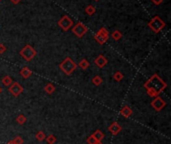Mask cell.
Returning <instances> with one entry per match:
<instances>
[{
    "instance_id": "1",
    "label": "cell",
    "mask_w": 171,
    "mask_h": 144,
    "mask_svg": "<svg viewBox=\"0 0 171 144\" xmlns=\"http://www.w3.org/2000/svg\"><path fill=\"white\" fill-rule=\"evenodd\" d=\"M144 87L147 91V94L155 98L159 96L160 93L167 87V83L163 81L157 74H153L146 82L144 83Z\"/></svg>"
},
{
    "instance_id": "2",
    "label": "cell",
    "mask_w": 171,
    "mask_h": 144,
    "mask_svg": "<svg viewBox=\"0 0 171 144\" xmlns=\"http://www.w3.org/2000/svg\"><path fill=\"white\" fill-rule=\"evenodd\" d=\"M60 69L65 73L66 75H70L73 73V71H75V69L77 68V64L72 60L70 57H66L64 60L60 63Z\"/></svg>"
},
{
    "instance_id": "3",
    "label": "cell",
    "mask_w": 171,
    "mask_h": 144,
    "mask_svg": "<svg viewBox=\"0 0 171 144\" xmlns=\"http://www.w3.org/2000/svg\"><path fill=\"white\" fill-rule=\"evenodd\" d=\"M148 26H149V28H150L152 31H154L155 33H158V32H160L162 29L165 27V22L160 17L155 16V17H153L148 22Z\"/></svg>"
},
{
    "instance_id": "4",
    "label": "cell",
    "mask_w": 171,
    "mask_h": 144,
    "mask_svg": "<svg viewBox=\"0 0 171 144\" xmlns=\"http://www.w3.org/2000/svg\"><path fill=\"white\" fill-rule=\"evenodd\" d=\"M36 54H37L36 50L29 44L25 45L20 51V55L22 56L24 60H26V61H31L32 59L36 56Z\"/></svg>"
},
{
    "instance_id": "5",
    "label": "cell",
    "mask_w": 171,
    "mask_h": 144,
    "mask_svg": "<svg viewBox=\"0 0 171 144\" xmlns=\"http://www.w3.org/2000/svg\"><path fill=\"white\" fill-rule=\"evenodd\" d=\"M108 38H109V33L105 27H101L95 34V36H94V39L96 40L97 43H99L101 45L106 43L108 40Z\"/></svg>"
},
{
    "instance_id": "6",
    "label": "cell",
    "mask_w": 171,
    "mask_h": 144,
    "mask_svg": "<svg viewBox=\"0 0 171 144\" xmlns=\"http://www.w3.org/2000/svg\"><path fill=\"white\" fill-rule=\"evenodd\" d=\"M87 30H88V28L81 22H78L77 24H75V26L72 28V32H73V34L76 35L78 38L83 37L85 34H86Z\"/></svg>"
},
{
    "instance_id": "7",
    "label": "cell",
    "mask_w": 171,
    "mask_h": 144,
    "mask_svg": "<svg viewBox=\"0 0 171 144\" xmlns=\"http://www.w3.org/2000/svg\"><path fill=\"white\" fill-rule=\"evenodd\" d=\"M58 25L63 29L64 31H67V30H69L72 26H73V21L71 20L70 17H68V16L65 15L58 21Z\"/></svg>"
},
{
    "instance_id": "8",
    "label": "cell",
    "mask_w": 171,
    "mask_h": 144,
    "mask_svg": "<svg viewBox=\"0 0 171 144\" xmlns=\"http://www.w3.org/2000/svg\"><path fill=\"white\" fill-rule=\"evenodd\" d=\"M8 91H9L14 97H17L23 92V87L18 82H13L11 84V86L8 88Z\"/></svg>"
},
{
    "instance_id": "9",
    "label": "cell",
    "mask_w": 171,
    "mask_h": 144,
    "mask_svg": "<svg viewBox=\"0 0 171 144\" xmlns=\"http://www.w3.org/2000/svg\"><path fill=\"white\" fill-rule=\"evenodd\" d=\"M151 106L154 108L156 111H160V110H162L166 106V102L161 98L160 96H157L151 102Z\"/></svg>"
},
{
    "instance_id": "10",
    "label": "cell",
    "mask_w": 171,
    "mask_h": 144,
    "mask_svg": "<svg viewBox=\"0 0 171 144\" xmlns=\"http://www.w3.org/2000/svg\"><path fill=\"white\" fill-rule=\"evenodd\" d=\"M94 62H95L96 66H98L99 68H103V67H105L106 65H107L108 60L105 58V56H103V55H99V56H97L95 58Z\"/></svg>"
},
{
    "instance_id": "11",
    "label": "cell",
    "mask_w": 171,
    "mask_h": 144,
    "mask_svg": "<svg viewBox=\"0 0 171 144\" xmlns=\"http://www.w3.org/2000/svg\"><path fill=\"white\" fill-rule=\"evenodd\" d=\"M121 129H122L121 126L119 125V123H117V122H113V123L108 127L109 132L112 133L113 135H117L121 131Z\"/></svg>"
},
{
    "instance_id": "12",
    "label": "cell",
    "mask_w": 171,
    "mask_h": 144,
    "mask_svg": "<svg viewBox=\"0 0 171 144\" xmlns=\"http://www.w3.org/2000/svg\"><path fill=\"white\" fill-rule=\"evenodd\" d=\"M120 114L125 118H129L132 115V109L128 106V105H124L121 110H120Z\"/></svg>"
},
{
    "instance_id": "13",
    "label": "cell",
    "mask_w": 171,
    "mask_h": 144,
    "mask_svg": "<svg viewBox=\"0 0 171 144\" xmlns=\"http://www.w3.org/2000/svg\"><path fill=\"white\" fill-rule=\"evenodd\" d=\"M31 74H32V71H31V69H29L27 66H24L23 68L20 70V75L22 76L23 78L30 77Z\"/></svg>"
},
{
    "instance_id": "14",
    "label": "cell",
    "mask_w": 171,
    "mask_h": 144,
    "mask_svg": "<svg viewBox=\"0 0 171 144\" xmlns=\"http://www.w3.org/2000/svg\"><path fill=\"white\" fill-rule=\"evenodd\" d=\"M1 82L3 85H5V86H10L11 84H12V78L10 77L9 75H5L4 77L1 79Z\"/></svg>"
},
{
    "instance_id": "15",
    "label": "cell",
    "mask_w": 171,
    "mask_h": 144,
    "mask_svg": "<svg viewBox=\"0 0 171 144\" xmlns=\"http://www.w3.org/2000/svg\"><path fill=\"white\" fill-rule=\"evenodd\" d=\"M92 135H93V137L95 138L97 141H101L102 139L104 138V134H103V132H102V131H100V130H96L95 132H94Z\"/></svg>"
},
{
    "instance_id": "16",
    "label": "cell",
    "mask_w": 171,
    "mask_h": 144,
    "mask_svg": "<svg viewBox=\"0 0 171 144\" xmlns=\"http://www.w3.org/2000/svg\"><path fill=\"white\" fill-rule=\"evenodd\" d=\"M44 90L46 93H48V94H51V93H53L55 91V86H54V84L52 83H48V84H46L45 87H44Z\"/></svg>"
},
{
    "instance_id": "17",
    "label": "cell",
    "mask_w": 171,
    "mask_h": 144,
    "mask_svg": "<svg viewBox=\"0 0 171 144\" xmlns=\"http://www.w3.org/2000/svg\"><path fill=\"white\" fill-rule=\"evenodd\" d=\"M89 62H88V60L87 59H82L79 63H78V65L77 66H79L81 69H83V70H85V69H87L88 67H89Z\"/></svg>"
},
{
    "instance_id": "18",
    "label": "cell",
    "mask_w": 171,
    "mask_h": 144,
    "mask_svg": "<svg viewBox=\"0 0 171 144\" xmlns=\"http://www.w3.org/2000/svg\"><path fill=\"white\" fill-rule=\"evenodd\" d=\"M95 11H96V8L93 5H88L86 8H85V12H86V14L89 16L93 15L94 13H95Z\"/></svg>"
},
{
    "instance_id": "19",
    "label": "cell",
    "mask_w": 171,
    "mask_h": 144,
    "mask_svg": "<svg viewBox=\"0 0 171 144\" xmlns=\"http://www.w3.org/2000/svg\"><path fill=\"white\" fill-rule=\"evenodd\" d=\"M102 82H103V80H102V78L100 77V76H94L93 79H92V83L94 84L95 86H99L102 84Z\"/></svg>"
},
{
    "instance_id": "20",
    "label": "cell",
    "mask_w": 171,
    "mask_h": 144,
    "mask_svg": "<svg viewBox=\"0 0 171 144\" xmlns=\"http://www.w3.org/2000/svg\"><path fill=\"white\" fill-rule=\"evenodd\" d=\"M113 78H114V80L115 81H121V80L124 78V75H123V73L122 72H120V71H117V72H115L114 73V75H113Z\"/></svg>"
},
{
    "instance_id": "21",
    "label": "cell",
    "mask_w": 171,
    "mask_h": 144,
    "mask_svg": "<svg viewBox=\"0 0 171 144\" xmlns=\"http://www.w3.org/2000/svg\"><path fill=\"white\" fill-rule=\"evenodd\" d=\"M35 137L38 141H43L44 139L46 138V135L45 133L43 132V131H38V132L35 134Z\"/></svg>"
},
{
    "instance_id": "22",
    "label": "cell",
    "mask_w": 171,
    "mask_h": 144,
    "mask_svg": "<svg viewBox=\"0 0 171 144\" xmlns=\"http://www.w3.org/2000/svg\"><path fill=\"white\" fill-rule=\"evenodd\" d=\"M26 120H27L26 117H25V116L23 115V114H19V115L16 117V122H17V123L21 124V125L24 124L25 122H26Z\"/></svg>"
},
{
    "instance_id": "23",
    "label": "cell",
    "mask_w": 171,
    "mask_h": 144,
    "mask_svg": "<svg viewBox=\"0 0 171 144\" xmlns=\"http://www.w3.org/2000/svg\"><path fill=\"white\" fill-rule=\"evenodd\" d=\"M45 139L48 144H54L55 142H56V137H55V135H53V134H49Z\"/></svg>"
},
{
    "instance_id": "24",
    "label": "cell",
    "mask_w": 171,
    "mask_h": 144,
    "mask_svg": "<svg viewBox=\"0 0 171 144\" xmlns=\"http://www.w3.org/2000/svg\"><path fill=\"white\" fill-rule=\"evenodd\" d=\"M111 37H112L114 40H119L122 37V34H121V32L119 31V30H115V31L112 32V34H111Z\"/></svg>"
},
{
    "instance_id": "25",
    "label": "cell",
    "mask_w": 171,
    "mask_h": 144,
    "mask_svg": "<svg viewBox=\"0 0 171 144\" xmlns=\"http://www.w3.org/2000/svg\"><path fill=\"white\" fill-rule=\"evenodd\" d=\"M11 142L13 144H23L24 140H23V138L21 136H16L13 140H11Z\"/></svg>"
},
{
    "instance_id": "26",
    "label": "cell",
    "mask_w": 171,
    "mask_h": 144,
    "mask_svg": "<svg viewBox=\"0 0 171 144\" xmlns=\"http://www.w3.org/2000/svg\"><path fill=\"white\" fill-rule=\"evenodd\" d=\"M86 141H87L88 144H95V143L97 142L96 139L93 137V135H90V136H88V138H87Z\"/></svg>"
},
{
    "instance_id": "27",
    "label": "cell",
    "mask_w": 171,
    "mask_h": 144,
    "mask_svg": "<svg viewBox=\"0 0 171 144\" xmlns=\"http://www.w3.org/2000/svg\"><path fill=\"white\" fill-rule=\"evenodd\" d=\"M5 51H6V47H5V45L2 44V43H0V54H3Z\"/></svg>"
},
{
    "instance_id": "28",
    "label": "cell",
    "mask_w": 171,
    "mask_h": 144,
    "mask_svg": "<svg viewBox=\"0 0 171 144\" xmlns=\"http://www.w3.org/2000/svg\"><path fill=\"white\" fill-rule=\"evenodd\" d=\"M151 1H152V3H154L155 5H160L164 0H151Z\"/></svg>"
},
{
    "instance_id": "29",
    "label": "cell",
    "mask_w": 171,
    "mask_h": 144,
    "mask_svg": "<svg viewBox=\"0 0 171 144\" xmlns=\"http://www.w3.org/2000/svg\"><path fill=\"white\" fill-rule=\"evenodd\" d=\"M20 1H21V0H11V2L13 4H18Z\"/></svg>"
},
{
    "instance_id": "30",
    "label": "cell",
    "mask_w": 171,
    "mask_h": 144,
    "mask_svg": "<svg viewBox=\"0 0 171 144\" xmlns=\"http://www.w3.org/2000/svg\"><path fill=\"white\" fill-rule=\"evenodd\" d=\"M2 91H3V88H2L1 86H0V94H1V93H2Z\"/></svg>"
},
{
    "instance_id": "31",
    "label": "cell",
    "mask_w": 171,
    "mask_h": 144,
    "mask_svg": "<svg viewBox=\"0 0 171 144\" xmlns=\"http://www.w3.org/2000/svg\"><path fill=\"white\" fill-rule=\"evenodd\" d=\"M95 144H103V143H102L101 141H97V142H96Z\"/></svg>"
},
{
    "instance_id": "32",
    "label": "cell",
    "mask_w": 171,
    "mask_h": 144,
    "mask_svg": "<svg viewBox=\"0 0 171 144\" xmlns=\"http://www.w3.org/2000/svg\"><path fill=\"white\" fill-rule=\"evenodd\" d=\"M7 144H13V143H12V142H11V141H9V142H8V143H7Z\"/></svg>"
},
{
    "instance_id": "33",
    "label": "cell",
    "mask_w": 171,
    "mask_h": 144,
    "mask_svg": "<svg viewBox=\"0 0 171 144\" xmlns=\"http://www.w3.org/2000/svg\"><path fill=\"white\" fill-rule=\"evenodd\" d=\"M94 1H99V0H94Z\"/></svg>"
},
{
    "instance_id": "34",
    "label": "cell",
    "mask_w": 171,
    "mask_h": 144,
    "mask_svg": "<svg viewBox=\"0 0 171 144\" xmlns=\"http://www.w3.org/2000/svg\"><path fill=\"white\" fill-rule=\"evenodd\" d=\"M0 2H1V0H0Z\"/></svg>"
}]
</instances>
